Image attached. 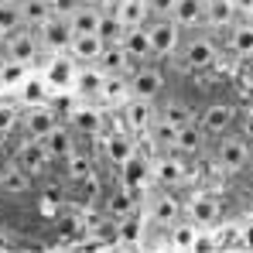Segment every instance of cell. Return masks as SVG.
<instances>
[{"mask_svg": "<svg viewBox=\"0 0 253 253\" xmlns=\"http://www.w3.org/2000/svg\"><path fill=\"white\" fill-rule=\"evenodd\" d=\"M113 14H117V21L124 24V28H133V24H144L151 14H147V3L144 0H113V7H110Z\"/></svg>", "mask_w": 253, "mask_h": 253, "instance_id": "30", "label": "cell"}, {"mask_svg": "<svg viewBox=\"0 0 253 253\" xmlns=\"http://www.w3.org/2000/svg\"><path fill=\"white\" fill-rule=\"evenodd\" d=\"M14 165H21V168L28 171L35 181H44L48 174H51V158H48V151L42 147V140H35V137H24L17 147H14V158H10Z\"/></svg>", "mask_w": 253, "mask_h": 253, "instance_id": "8", "label": "cell"}, {"mask_svg": "<svg viewBox=\"0 0 253 253\" xmlns=\"http://www.w3.org/2000/svg\"><path fill=\"white\" fill-rule=\"evenodd\" d=\"M76 185L83 188V195H85V199H96V202H99V195L106 192V185H103V174H99L96 168L89 171V174H83V178H79Z\"/></svg>", "mask_w": 253, "mask_h": 253, "instance_id": "38", "label": "cell"}, {"mask_svg": "<svg viewBox=\"0 0 253 253\" xmlns=\"http://www.w3.org/2000/svg\"><path fill=\"white\" fill-rule=\"evenodd\" d=\"M236 113H240V103H233V99H209L202 110H195V124L206 133V140H215V137L236 130Z\"/></svg>", "mask_w": 253, "mask_h": 253, "instance_id": "4", "label": "cell"}, {"mask_svg": "<svg viewBox=\"0 0 253 253\" xmlns=\"http://www.w3.org/2000/svg\"><path fill=\"white\" fill-rule=\"evenodd\" d=\"M181 215L192 219L199 229H212V226H219V219H222V202L212 195L209 188H195V192L181 202Z\"/></svg>", "mask_w": 253, "mask_h": 253, "instance_id": "7", "label": "cell"}, {"mask_svg": "<svg viewBox=\"0 0 253 253\" xmlns=\"http://www.w3.org/2000/svg\"><path fill=\"white\" fill-rule=\"evenodd\" d=\"M99 51H103V42L96 38V31L72 35V38H69V48H65V55H69L76 65H92V62L99 58Z\"/></svg>", "mask_w": 253, "mask_h": 253, "instance_id": "22", "label": "cell"}, {"mask_svg": "<svg viewBox=\"0 0 253 253\" xmlns=\"http://www.w3.org/2000/svg\"><path fill=\"white\" fill-rule=\"evenodd\" d=\"M65 21H69V31H72V35H85V31H96L99 10H96V7H89V3H83V7H76Z\"/></svg>", "mask_w": 253, "mask_h": 253, "instance_id": "34", "label": "cell"}, {"mask_svg": "<svg viewBox=\"0 0 253 253\" xmlns=\"http://www.w3.org/2000/svg\"><path fill=\"white\" fill-rule=\"evenodd\" d=\"M140 229H144V222H137L133 215L120 219V222H117V243H124V247L140 243Z\"/></svg>", "mask_w": 253, "mask_h": 253, "instance_id": "37", "label": "cell"}, {"mask_svg": "<svg viewBox=\"0 0 253 253\" xmlns=\"http://www.w3.org/2000/svg\"><path fill=\"white\" fill-rule=\"evenodd\" d=\"M17 117H21V113H17L14 106H0V133H10V130L17 126Z\"/></svg>", "mask_w": 253, "mask_h": 253, "instance_id": "40", "label": "cell"}, {"mask_svg": "<svg viewBox=\"0 0 253 253\" xmlns=\"http://www.w3.org/2000/svg\"><path fill=\"white\" fill-rule=\"evenodd\" d=\"M144 31H147V44H151V58H161V62L174 58V51L181 44V35H185L171 17H147Z\"/></svg>", "mask_w": 253, "mask_h": 253, "instance_id": "5", "label": "cell"}, {"mask_svg": "<svg viewBox=\"0 0 253 253\" xmlns=\"http://www.w3.org/2000/svg\"><path fill=\"white\" fill-rule=\"evenodd\" d=\"M38 140H42V147L48 151V158H51L55 165H58V161H62L76 144H79V140H76V133H72L69 126H62V124H55L44 137H38Z\"/></svg>", "mask_w": 253, "mask_h": 253, "instance_id": "23", "label": "cell"}, {"mask_svg": "<svg viewBox=\"0 0 253 253\" xmlns=\"http://www.w3.org/2000/svg\"><path fill=\"white\" fill-rule=\"evenodd\" d=\"M120 51L126 55V62H147L151 58V44H147V31L144 24H133V28H124V38H120Z\"/></svg>", "mask_w": 253, "mask_h": 253, "instance_id": "24", "label": "cell"}, {"mask_svg": "<svg viewBox=\"0 0 253 253\" xmlns=\"http://www.w3.org/2000/svg\"><path fill=\"white\" fill-rule=\"evenodd\" d=\"M103 76L106 72H99L96 65H79L76 69V76H72V89L85 96V99H96V92H99V85H103Z\"/></svg>", "mask_w": 253, "mask_h": 253, "instance_id": "29", "label": "cell"}, {"mask_svg": "<svg viewBox=\"0 0 253 253\" xmlns=\"http://www.w3.org/2000/svg\"><path fill=\"white\" fill-rule=\"evenodd\" d=\"M96 144H99V151H103V161L113 165V168H120L126 158L137 151V140H133L126 130H120V133H106V130H103V133L96 137Z\"/></svg>", "mask_w": 253, "mask_h": 253, "instance_id": "19", "label": "cell"}, {"mask_svg": "<svg viewBox=\"0 0 253 253\" xmlns=\"http://www.w3.org/2000/svg\"><path fill=\"white\" fill-rule=\"evenodd\" d=\"M168 229V247L171 250H195V240H199V226L192 222V219H174L171 226H165Z\"/></svg>", "mask_w": 253, "mask_h": 253, "instance_id": "28", "label": "cell"}, {"mask_svg": "<svg viewBox=\"0 0 253 253\" xmlns=\"http://www.w3.org/2000/svg\"><path fill=\"white\" fill-rule=\"evenodd\" d=\"M21 99H24V106H35V103H48V85L44 79H21Z\"/></svg>", "mask_w": 253, "mask_h": 253, "instance_id": "35", "label": "cell"}, {"mask_svg": "<svg viewBox=\"0 0 253 253\" xmlns=\"http://www.w3.org/2000/svg\"><path fill=\"white\" fill-rule=\"evenodd\" d=\"M212 151H209V165L219 178L226 181H240L250 174V165H253V151H250V137H243L240 130H229L222 137L209 140Z\"/></svg>", "mask_w": 253, "mask_h": 253, "instance_id": "1", "label": "cell"}, {"mask_svg": "<svg viewBox=\"0 0 253 253\" xmlns=\"http://www.w3.org/2000/svg\"><path fill=\"white\" fill-rule=\"evenodd\" d=\"M0 42H3V44H0V51H3V58H7V62L31 65V62L42 55V48H38V38H35V31H31V28H17V31L3 35Z\"/></svg>", "mask_w": 253, "mask_h": 253, "instance_id": "10", "label": "cell"}, {"mask_svg": "<svg viewBox=\"0 0 253 253\" xmlns=\"http://www.w3.org/2000/svg\"><path fill=\"white\" fill-rule=\"evenodd\" d=\"M151 178L158 181V188H181L192 174H188V158L174 154V151H158V158H147Z\"/></svg>", "mask_w": 253, "mask_h": 253, "instance_id": "6", "label": "cell"}, {"mask_svg": "<svg viewBox=\"0 0 253 253\" xmlns=\"http://www.w3.org/2000/svg\"><path fill=\"white\" fill-rule=\"evenodd\" d=\"M17 10H21V24L35 31L44 17H51V0H17Z\"/></svg>", "mask_w": 253, "mask_h": 253, "instance_id": "31", "label": "cell"}, {"mask_svg": "<svg viewBox=\"0 0 253 253\" xmlns=\"http://www.w3.org/2000/svg\"><path fill=\"white\" fill-rule=\"evenodd\" d=\"M69 130H72L79 140H96V137L106 130V113H103V106H92V103L76 106V110L69 113Z\"/></svg>", "mask_w": 253, "mask_h": 253, "instance_id": "13", "label": "cell"}, {"mask_svg": "<svg viewBox=\"0 0 253 253\" xmlns=\"http://www.w3.org/2000/svg\"><path fill=\"white\" fill-rule=\"evenodd\" d=\"M14 247H17V240H14V236L0 226V250H14Z\"/></svg>", "mask_w": 253, "mask_h": 253, "instance_id": "43", "label": "cell"}, {"mask_svg": "<svg viewBox=\"0 0 253 253\" xmlns=\"http://www.w3.org/2000/svg\"><path fill=\"white\" fill-rule=\"evenodd\" d=\"M206 147H209V140H206V133L199 130V124L195 120H188V124H181L178 130H174V137H171L168 151H174V154H181V158H202L206 154Z\"/></svg>", "mask_w": 253, "mask_h": 253, "instance_id": "16", "label": "cell"}, {"mask_svg": "<svg viewBox=\"0 0 253 253\" xmlns=\"http://www.w3.org/2000/svg\"><path fill=\"white\" fill-rule=\"evenodd\" d=\"M236 17H243L236 0H206L202 3V28L212 31V35H222Z\"/></svg>", "mask_w": 253, "mask_h": 253, "instance_id": "17", "label": "cell"}, {"mask_svg": "<svg viewBox=\"0 0 253 253\" xmlns=\"http://www.w3.org/2000/svg\"><path fill=\"white\" fill-rule=\"evenodd\" d=\"M147 178H151V168H147V158H144L140 151H133V154L126 158L124 165H120V181H124L126 188H133V192H140Z\"/></svg>", "mask_w": 253, "mask_h": 253, "instance_id": "27", "label": "cell"}, {"mask_svg": "<svg viewBox=\"0 0 253 253\" xmlns=\"http://www.w3.org/2000/svg\"><path fill=\"white\" fill-rule=\"evenodd\" d=\"M154 120V103H147V99H137V96H126L124 103H120V124L130 137H140L147 126Z\"/></svg>", "mask_w": 253, "mask_h": 253, "instance_id": "15", "label": "cell"}, {"mask_svg": "<svg viewBox=\"0 0 253 253\" xmlns=\"http://www.w3.org/2000/svg\"><path fill=\"white\" fill-rule=\"evenodd\" d=\"M202 3H206V0H174L168 17L181 31H199V28H202Z\"/></svg>", "mask_w": 253, "mask_h": 253, "instance_id": "26", "label": "cell"}, {"mask_svg": "<svg viewBox=\"0 0 253 253\" xmlns=\"http://www.w3.org/2000/svg\"><path fill=\"white\" fill-rule=\"evenodd\" d=\"M126 96H130V89H126L124 76H103V85H99V92H96L99 103H110V106L117 103V106H120Z\"/></svg>", "mask_w": 253, "mask_h": 253, "instance_id": "33", "label": "cell"}, {"mask_svg": "<svg viewBox=\"0 0 253 253\" xmlns=\"http://www.w3.org/2000/svg\"><path fill=\"white\" fill-rule=\"evenodd\" d=\"M144 3H147V14L151 17H168L174 0H144Z\"/></svg>", "mask_w": 253, "mask_h": 253, "instance_id": "41", "label": "cell"}, {"mask_svg": "<svg viewBox=\"0 0 253 253\" xmlns=\"http://www.w3.org/2000/svg\"><path fill=\"white\" fill-rule=\"evenodd\" d=\"M219 42H215V35L212 31H185L181 35V44H178V51H174V58L188 69V72H209L212 65H215V58H219Z\"/></svg>", "mask_w": 253, "mask_h": 253, "instance_id": "2", "label": "cell"}, {"mask_svg": "<svg viewBox=\"0 0 253 253\" xmlns=\"http://www.w3.org/2000/svg\"><path fill=\"white\" fill-rule=\"evenodd\" d=\"M154 117H161V120H168L171 126H181L188 124V120H195V106L188 103V99H181V96H161L158 103H154Z\"/></svg>", "mask_w": 253, "mask_h": 253, "instance_id": "21", "label": "cell"}, {"mask_svg": "<svg viewBox=\"0 0 253 253\" xmlns=\"http://www.w3.org/2000/svg\"><path fill=\"white\" fill-rule=\"evenodd\" d=\"M28 76V65H21V62H0V85H17L21 79Z\"/></svg>", "mask_w": 253, "mask_h": 253, "instance_id": "39", "label": "cell"}, {"mask_svg": "<svg viewBox=\"0 0 253 253\" xmlns=\"http://www.w3.org/2000/svg\"><path fill=\"white\" fill-rule=\"evenodd\" d=\"M31 192H35V178L21 165L7 161L0 168V199L3 202H24V199H31Z\"/></svg>", "mask_w": 253, "mask_h": 253, "instance_id": "11", "label": "cell"}, {"mask_svg": "<svg viewBox=\"0 0 253 253\" xmlns=\"http://www.w3.org/2000/svg\"><path fill=\"white\" fill-rule=\"evenodd\" d=\"M96 38H99L103 44H120V38H124V24L117 21V14H113V10H99Z\"/></svg>", "mask_w": 253, "mask_h": 253, "instance_id": "32", "label": "cell"}, {"mask_svg": "<svg viewBox=\"0 0 253 253\" xmlns=\"http://www.w3.org/2000/svg\"><path fill=\"white\" fill-rule=\"evenodd\" d=\"M76 7H83V0H51V14H58V17H69Z\"/></svg>", "mask_w": 253, "mask_h": 253, "instance_id": "42", "label": "cell"}, {"mask_svg": "<svg viewBox=\"0 0 253 253\" xmlns=\"http://www.w3.org/2000/svg\"><path fill=\"white\" fill-rule=\"evenodd\" d=\"M24 28L21 24V10H17V0H0V38Z\"/></svg>", "mask_w": 253, "mask_h": 253, "instance_id": "36", "label": "cell"}, {"mask_svg": "<svg viewBox=\"0 0 253 253\" xmlns=\"http://www.w3.org/2000/svg\"><path fill=\"white\" fill-rule=\"evenodd\" d=\"M76 69H79V65H76L65 51H58V55L48 62V69H44V85H48V89H65V85H72Z\"/></svg>", "mask_w": 253, "mask_h": 253, "instance_id": "25", "label": "cell"}, {"mask_svg": "<svg viewBox=\"0 0 253 253\" xmlns=\"http://www.w3.org/2000/svg\"><path fill=\"white\" fill-rule=\"evenodd\" d=\"M126 79V89H130V96H137V99H147V103H158L165 92H168V72L158 65V62H137L130 72L124 76Z\"/></svg>", "mask_w": 253, "mask_h": 253, "instance_id": "3", "label": "cell"}, {"mask_svg": "<svg viewBox=\"0 0 253 253\" xmlns=\"http://www.w3.org/2000/svg\"><path fill=\"white\" fill-rule=\"evenodd\" d=\"M147 219H151L154 226H171L174 219H181L178 188H161L158 195H151V202H147Z\"/></svg>", "mask_w": 253, "mask_h": 253, "instance_id": "18", "label": "cell"}, {"mask_svg": "<svg viewBox=\"0 0 253 253\" xmlns=\"http://www.w3.org/2000/svg\"><path fill=\"white\" fill-rule=\"evenodd\" d=\"M222 35H226V51H222V55H226L229 62H250L253 58V21L247 14L236 17Z\"/></svg>", "mask_w": 253, "mask_h": 253, "instance_id": "9", "label": "cell"}, {"mask_svg": "<svg viewBox=\"0 0 253 253\" xmlns=\"http://www.w3.org/2000/svg\"><path fill=\"white\" fill-rule=\"evenodd\" d=\"M99 209H103V219H106V222H120V219H126V215L137 212V192L126 188L124 181H120L117 188H106V192L99 195Z\"/></svg>", "mask_w": 253, "mask_h": 253, "instance_id": "12", "label": "cell"}, {"mask_svg": "<svg viewBox=\"0 0 253 253\" xmlns=\"http://www.w3.org/2000/svg\"><path fill=\"white\" fill-rule=\"evenodd\" d=\"M35 38H38V48H42V51H51V55L65 51V48H69V38H72L69 21H65V17H58V14L44 17L42 24L35 28Z\"/></svg>", "mask_w": 253, "mask_h": 253, "instance_id": "14", "label": "cell"}, {"mask_svg": "<svg viewBox=\"0 0 253 253\" xmlns=\"http://www.w3.org/2000/svg\"><path fill=\"white\" fill-rule=\"evenodd\" d=\"M58 124V117H55V110L48 106V103H35V106H28L21 117H17V126H21V133L24 137H44L51 126Z\"/></svg>", "mask_w": 253, "mask_h": 253, "instance_id": "20", "label": "cell"}, {"mask_svg": "<svg viewBox=\"0 0 253 253\" xmlns=\"http://www.w3.org/2000/svg\"><path fill=\"white\" fill-rule=\"evenodd\" d=\"M83 3L96 7V10H110V7H113V0H83Z\"/></svg>", "mask_w": 253, "mask_h": 253, "instance_id": "44", "label": "cell"}]
</instances>
